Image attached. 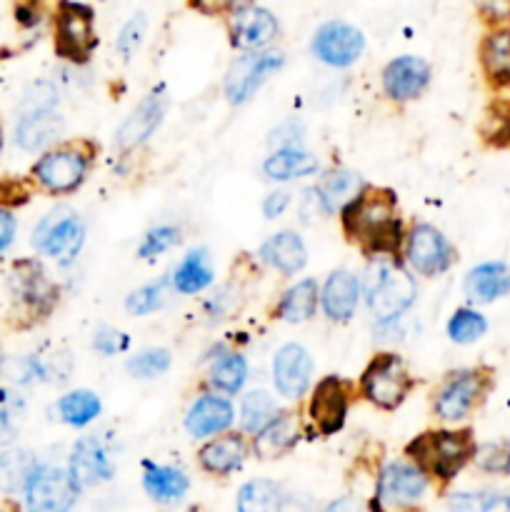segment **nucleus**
<instances>
[{"instance_id": "1", "label": "nucleus", "mask_w": 510, "mask_h": 512, "mask_svg": "<svg viewBox=\"0 0 510 512\" xmlns=\"http://www.w3.org/2000/svg\"><path fill=\"white\" fill-rule=\"evenodd\" d=\"M340 225L348 243L358 245L368 258H395L405 245L398 195L390 188L365 185L358 198L340 210Z\"/></svg>"}, {"instance_id": "2", "label": "nucleus", "mask_w": 510, "mask_h": 512, "mask_svg": "<svg viewBox=\"0 0 510 512\" xmlns=\"http://www.w3.org/2000/svg\"><path fill=\"white\" fill-rule=\"evenodd\" d=\"M473 430L470 428H433L415 435L405 445V458L418 465L430 480L450 483L475 460Z\"/></svg>"}, {"instance_id": "3", "label": "nucleus", "mask_w": 510, "mask_h": 512, "mask_svg": "<svg viewBox=\"0 0 510 512\" xmlns=\"http://www.w3.org/2000/svg\"><path fill=\"white\" fill-rule=\"evenodd\" d=\"M98 155V145L90 140H70L45 150L33 165V180L50 195H70L85 183Z\"/></svg>"}, {"instance_id": "4", "label": "nucleus", "mask_w": 510, "mask_h": 512, "mask_svg": "<svg viewBox=\"0 0 510 512\" xmlns=\"http://www.w3.org/2000/svg\"><path fill=\"white\" fill-rule=\"evenodd\" d=\"M490 388H493V370L490 368L478 365V368L453 370L435 388L433 415L440 423H465L483 405Z\"/></svg>"}, {"instance_id": "5", "label": "nucleus", "mask_w": 510, "mask_h": 512, "mask_svg": "<svg viewBox=\"0 0 510 512\" xmlns=\"http://www.w3.org/2000/svg\"><path fill=\"white\" fill-rule=\"evenodd\" d=\"M415 388V378L398 353H378L360 375L358 393L373 408L393 413Z\"/></svg>"}, {"instance_id": "6", "label": "nucleus", "mask_w": 510, "mask_h": 512, "mask_svg": "<svg viewBox=\"0 0 510 512\" xmlns=\"http://www.w3.org/2000/svg\"><path fill=\"white\" fill-rule=\"evenodd\" d=\"M98 48L95 13L90 5L63 0L55 13V53L73 65H85Z\"/></svg>"}, {"instance_id": "7", "label": "nucleus", "mask_w": 510, "mask_h": 512, "mask_svg": "<svg viewBox=\"0 0 510 512\" xmlns=\"http://www.w3.org/2000/svg\"><path fill=\"white\" fill-rule=\"evenodd\" d=\"M418 298L413 275L398 263H388L378 270L368 288V310L378 325H393Z\"/></svg>"}, {"instance_id": "8", "label": "nucleus", "mask_w": 510, "mask_h": 512, "mask_svg": "<svg viewBox=\"0 0 510 512\" xmlns=\"http://www.w3.org/2000/svg\"><path fill=\"white\" fill-rule=\"evenodd\" d=\"M430 478L410 460H393L385 465L375 480L373 508L383 512H405L420 503L428 490Z\"/></svg>"}, {"instance_id": "9", "label": "nucleus", "mask_w": 510, "mask_h": 512, "mask_svg": "<svg viewBox=\"0 0 510 512\" xmlns=\"http://www.w3.org/2000/svg\"><path fill=\"white\" fill-rule=\"evenodd\" d=\"M353 383L338 375H325L315 383L308 400V423L318 438H330L340 433L348 420L350 403H353Z\"/></svg>"}, {"instance_id": "10", "label": "nucleus", "mask_w": 510, "mask_h": 512, "mask_svg": "<svg viewBox=\"0 0 510 512\" xmlns=\"http://www.w3.org/2000/svg\"><path fill=\"white\" fill-rule=\"evenodd\" d=\"M85 243V225L73 210L55 208L33 230V245L55 263L70 265Z\"/></svg>"}, {"instance_id": "11", "label": "nucleus", "mask_w": 510, "mask_h": 512, "mask_svg": "<svg viewBox=\"0 0 510 512\" xmlns=\"http://www.w3.org/2000/svg\"><path fill=\"white\" fill-rule=\"evenodd\" d=\"M405 263L413 273L423 275V278H435L450 270L455 263V248L450 240L440 233L435 225L430 223H415L413 228L405 233L403 245Z\"/></svg>"}, {"instance_id": "12", "label": "nucleus", "mask_w": 510, "mask_h": 512, "mask_svg": "<svg viewBox=\"0 0 510 512\" xmlns=\"http://www.w3.org/2000/svg\"><path fill=\"white\" fill-rule=\"evenodd\" d=\"M78 493V485L73 483L68 470L35 465L25 483V508L28 512H70Z\"/></svg>"}, {"instance_id": "13", "label": "nucleus", "mask_w": 510, "mask_h": 512, "mask_svg": "<svg viewBox=\"0 0 510 512\" xmlns=\"http://www.w3.org/2000/svg\"><path fill=\"white\" fill-rule=\"evenodd\" d=\"M283 53L275 50H260V53H245L235 58L225 75V98L230 105H243L258 93L260 85L283 68Z\"/></svg>"}, {"instance_id": "14", "label": "nucleus", "mask_w": 510, "mask_h": 512, "mask_svg": "<svg viewBox=\"0 0 510 512\" xmlns=\"http://www.w3.org/2000/svg\"><path fill=\"white\" fill-rule=\"evenodd\" d=\"M365 38L358 28L348 23H325L318 28L313 38V55L320 63L330 65V68H348L355 60L363 55Z\"/></svg>"}, {"instance_id": "15", "label": "nucleus", "mask_w": 510, "mask_h": 512, "mask_svg": "<svg viewBox=\"0 0 510 512\" xmlns=\"http://www.w3.org/2000/svg\"><path fill=\"white\" fill-rule=\"evenodd\" d=\"M313 358L298 343H288L273 358V383L283 398L298 400L308 393L313 380Z\"/></svg>"}, {"instance_id": "16", "label": "nucleus", "mask_w": 510, "mask_h": 512, "mask_svg": "<svg viewBox=\"0 0 510 512\" xmlns=\"http://www.w3.org/2000/svg\"><path fill=\"white\" fill-rule=\"evenodd\" d=\"M165 113H168V98H165L163 90H155V93L145 95L138 103V108H135L133 113L125 118V123L118 128V133H115V145H118L123 153L143 145L145 140L160 128Z\"/></svg>"}, {"instance_id": "17", "label": "nucleus", "mask_w": 510, "mask_h": 512, "mask_svg": "<svg viewBox=\"0 0 510 512\" xmlns=\"http://www.w3.org/2000/svg\"><path fill=\"white\" fill-rule=\"evenodd\" d=\"M430 83V65L418 55H400L383 70V93L395 103H408L423 95Z\"/></svg>"}, {"instance_id": "18", "label": "nucleus", "mask_w": 510, "mask_h": 512, "mask_svg": "<svg viewBox=\"0 0 510 512\" xmlns=\"http://www.w3.org/2000/svg\"><path fill=\"white\" fill-rule=\"evenodd\" d=\"M13 290L20 303L35 315H48L58 303V288L48 280L43 265L35 260H20L13 268Z\"/></svg>"}, {"instance_id": "19", "label": "nucleus", "mask_w": 510, "mask_h": 512, "mask_svg": "<svg viewBox=\"0 0 510 512\" xmlns=\"http://www.w3.org/2000/svg\"><path fill=\"white\" fill-rule=\"evenodd\" d=\"M233 423V403L215 393H205L200 398H195V403L188 408V415H185V430L195 440L215 438V435L228 433Z\"/></svg>"}, {"instance_id": "20", "label": "nucleus", "mask_w": 510, "mask_h": 512, "mask_svg": "<svg viewBox=\"0 0 510 512\" xmlns=\"http://www.w3.org/2000/svg\"><path fill=\"white\" fill-rule=\"evenodd\" d=\"M68 473L73 483L78 485V490H83L113 478L115 468L105 445L95 435H88V438H80L75 443L73 453H70Z\"/></svg>"}, {"instance_id": "21", "label": "nucleus", "mask_w": 510, "mask_h": 512, "mask_svg": "<svg viewBox=\"0 0 510 512\" xmlns=\"http://www.w3.org/2000/svg\"><path fill=\"white\" fill-rule=\"evenodd\" d=\"M250 453V443L245 433H223L210 438L203 448L198 450L200 468L215 478H228L235 470L243 468L245 458Z\"/></svg>"}, {"instance_id": "22", "label": "nucleus", "mask_w": 510, "mask_h": 512, "mask_svg": "<svg viewBox=\"0 0 510 512\" xmlns=\"http://www.w3.org/2000/svg\"><path fill=\"white\" fill-rule=\"evenodd\" d=\"M278 35V20L270 10L250 5L230 20V45L245 53H260Z\"/></svg>"}, {"instance_id": "23", "label": "nucleus", "mask_w": 510, "mask_h": 512, "mask_svg": "<svg viewBox=\"0 0 510 512\" xmlns=\"http://www.w3.org/2000/svg\"><path fill=\"white\" fill-rule=\"evenodd\" d=\"M300 435H303L300 418L290 413V410H285V413L275 415L260 433L253 435L250 450H253L258 460H278L298 445Z\"/></svg>"}, {"instance_id": "24", "label": "nucleus", "mask_w": 510, "mask_h": 512, "mask_svg": "<svg viewBox=\"0 0 510 512\" xmlns=\"http://www.w3.org/2000/svg\"><path fill=\"white\" fill-rule=\"evenodd\" d=\"M360 300V280L350 270H335L320 290V308L333 323H348Z\"/></svg>"}, {"instance_id": "25", "label": "nucleus", "mask_w": 510, "mask_h": 512, "mask_svg": "<svg viewBox=\"0 0 510 512\" xmlns=\"http://www.w3.org/2000/svg\"><path fill=\"white\" fill-rule=\"evenodd\" d=\"M465 295L470 303L488 305L505 298L510 293V265L493 260V263H480L465 275Z\"/></svg>"}, {"instance_id": "26", "label": "nucleus", "mask_w": 510, "mask_h": 512, "mask_svg": "<svg viewBox=\"0 0 510 512\" xmlns=\"http://www.w3.org/2000/svg\"><path fill=\"white\" fill-rule=\"evenodd\" d=\"M480 68L493 90L510 88V28H493L480 40Z\"/></svg>"}, {"instance_id": "27", "label": "nucleus", "mask_w": 510, "mask_h": 512, "mask_svg": "<svg viewBox=\"0 0 510 512\" xmlns=\"http://www.w3.org/2000/svg\"><path fill=\"white\" fill-rule=\"evenodd\" d=\"M260 258L278 270L280 275L290 278V275L300 273L308 263V248H305L303 238L293 230H280V233L270 235L260 248Z\"/></svg>"}, {"instance_id": "28", "label": "nucleus", "mask_w": 510, "mask_h": 512, "mask_svg": "<svg viewBox=\"0 0 510 512\" xmlns=\"http://www.w3.org/2000/svg\"><path fill=\"white\" fill-rule=\"evenodd\" d=\"M65 120L60 118L55 110H33V113H23L15 128V143L28 153L48 148L50 143L63 135Z\"/></svg>"}, {"instance_id": "29", "label": "nucleus", "mask_w": 510, "mask_h": 512, "mask_svg": "<svg viewBox=\"0 0 510 512\" xmlns=\"http://www.w3.org/2000/svg\"><path fill=\"white\" fill-rule=\"evenodd\" d=\"M318 305H320L318 283H315L313 278H303L285 290L280 303L275 305L273 315L278 320H283V323L300 325V323H308V320L313 318Z\"/></svg>"}, {"instance_id": "30", "label": "nucleus", "mask_w": 510, "mask_h": 512, "mask_svg": "<svg viewBox=\"0 0 510 512\" xmlns=\"http://www.w3.org/2000/svg\"><path fill=\"white\" fill-rule=\"evenodd\" d=\"M143 488L155 503H175L190 488L188 475L175 465H158L145 460L143 463Z\"/></svg>"}, {"instance_id": "31", "label": "nucleus", "mask_w": 510, "mask_h": 512, "mask_svg": "<svg viewBox=\"0 0 510 512\" xmlns=\"http://www.w3.org/2000/svg\"><path fill=\"white\" fill-rule=\"evenodd\" d=\"M318 170V158L303 148H278L265 158L263 173L275 183H288V180L305 178Z\"/></svg>"}, {"instance_id": "32", "label": "nucleus", "mask_w": 510, "mask_h": 512, "mask_svg": "<svg viewBox=\"0 0 510 512\" xmlns=\"http://www.w3.org/2000/svg\"><path fill=\"white\" fill-rule=\"evenodd\" d=\"M320 200L325 205V213H340L350 200H355L360 195V190L365 188V183L360 180L358 173L348 168H335L330 173L323 175L318 185Z\"/></svg>"}, {"instance_id": "33", "label": "nucleus", "mask_w": 510, "mask_h": 512, "mask_svg": "<svg viewBox=\"0 0 510 512\" xmlns=\"http://www.w3.org/2000/svg\"><path fill=\"white\" fill-rule=\"evenodd\" d=\"M215 280L213 265H210L208 250L205 248H195L185 255L183 260L178 263V268L173 270V288L183 295H195L203 293L205 288H210Z\"/></svg>"}, {"instance_id": "34", "label": "nucleus", "mask_w": 510, "mask_h": 512, "mask_svg": "<svg viewBox=\"0 0 510 512\" xmlns=\"http://www.w3.org/2000/svg\"><path fill=\"white\" fill-rule=\"evenodd\" d=\"M55 410H58V418L65 425H70V428H85V425H90L98 418L100 410H103V403L90 390H70V393H65L58 400Z\"/></svg>"}, {"instance_id": "35", "label": "nucleus", "mask_w": 510, "mask_h": 512, "mask_svg": "<svg viewBox=\"0 0 510 512\" xmlns=\"http://www.w3.org/2000/svg\"><path fill=\"white\" fill-rule=\"evenodd\" d=\"M283 493L273 480H250L238 490L235 508L238 512H280L283 510Z\"/></svg>"}, {"instance_id": "36", "label": "nucleus", "mask_w": 510, "mask_h": 512, "mask_svg": "<svg viewBox=\"0 0 510 512\" xmlns=\"http://www.w3.org/2000/svg\"><path fill=\"white\" fill-rule=\"evenodd\" d=\"M245 380H248V360L240 353H225L210 368V385L218 393L235 395L243 390Z\"/></svg>"}, {"instance_id": "37", "label": "nucleus", "mask_w": 510, "mask_h": 512, "mask_svg": "<svg viewBox=\"0 0 510 512\" xmlns=\"http://www.w3.org/2000/svg\"><path fill=\"white\" fill-rule=\"evenodd\" d=\"M450 512H510V495L503 490H460L448 498Z\"/></svg>"}, {"instance_id": "38", "label": "nucleus", "mask_w": 510, "mask_h": 512, "mask_svg": "<svg viewBox=\"0 0 510 512\" xmlns=\"http://www.w3.org/2000/svg\"><path fill=\"white\" fill-rule=\"evenodd\" d=\"M278 413L280 410L275 405L273 395L265 393V390H253L240 403V425H243V433H260Z\"/></svg>"}, {"instance_id": "39", "label": "nucleus", "mask_w": 510, "mask_h": 512, "mask_svg": "<svg viewBox=\"0 0 510 512\" xmlns=\"http://www.w3.org/2000/svg\"><path fill=\"white\" fill-rule=\"evenodd\" d=\"M480 138L490 148H510V98L493 100L480 123Z\"/></svg>"}, {"instance_id": "40", "label": "nucleus", "mask_w": 510, "mask_h": 512, "mask_svg": "<svg viewBox=\"0 0 510 512\" xmlns=\"http://www.w3.org/2000/svg\"><path fill=\"white\" fill-rule=\"evenodd\" d=\"M488 333V320L475 308H458L448 320V338L458 345L478 343Z\"/></svg>"}, {"instance_id": "41", "label": "nucleus", "mask_w": 510, "mask_h": 512, "mask_svg": "<svg viewBox=\"0 0 510 512\" xmlns=\"http://www.w3.org/2000/svg\"><path fill=\"white\" fill-rule=\"evenodd\" d=\"M35 470L33 458L20 450H10V453L0 455V488L13 493V490H25L30 473Z\"/></svg>"}, {"instance_id": "42", "label": "nucleus", "mask_w": 510, "mask_h": 512, "mask_svg": "<svg viewBox=\"0 0 510 512\" xmlns=\"http://www.w3.org/2000/svg\"><path fill=\"white\" fill-rule=\"evenodd\" d=\"M170 353L165 348H148L140 350L138 355L128 360V373L138 380H155L168 373Z\"/></svg>"}, {"instance_id": "43", "label": "nucleus", "mask_w": 510, "mask_h": 512, "mask_svg": "<svg viewBox=\"0 0 510 512\" xmlns=\"http://www.w3.org/2000/svg\"><path fill=\"white\" fill-rule=\"evenodd\" d=\"M163 305H165L163 280H158V283H148L143 285V288L133 290V293L128 295V300H125V310H128L130 315H138V318L155 313V310H160Z\"/></svg>"}, {"instance_id": "44", "label": "nucleus", "mask_w": 510, "mask_h": 512, "mask_svg": "<svg viewBox=\"0 0 510 512\" xmlns=\"http://www.w3.org/2000/svg\"><path fill=\"white\" fill-rule=\"evenodd\" d=\"M475 465L488 475H510V440L488 443L475 450Z\"/></svg>"}, {"instance_id": "45", "label": "nucleus", "mask_w": 510, "mask_h": 512, "mask_svg": "<svg viewBox=\"0 0 510 512\" xmlns=\"http://www.w3.org/2000/svg\"><path fill=\"white\" fill-rule=\"evenodd\" d=\"M180 243V230L173 228V225H158V228L148 230L138 248L140 260H153L158 255L168 253L170 248Z\"/></svg>"}, {"instance_id": "46", "label": "nucleus", "mask_w": 510, "mask_h": 512, "mask_svg": "<svg viewBox=\"0 0 510 512\" xmlns=\"http://www.w3.org/2000/svg\"><path fill=\"white\" fill-rule=\"evenodd\" d=\"M145 28H148V20H145L143 13H135L133 18L123 25V30H120L118 35V45H115L120 58L123 60L133 58V53L140 48V43H143Z\"/></svg>"}, {"instance_id": "47", "label": "nucleus", "mask_w": 510, "mask_h": 512, "mask_svg": "<svg viewBox=\"0 0 510 512\" xmlns=\"http://www.w3.org/2000/svg\"><path fill=\"white\" fill-rule=\"evenodd\" d=\"M250 5L253 0H190V8L203 15H238Z\"/></svg>"}, {"instance_id": "48", "label": "nucleus", "mask_w": 510, "mask_h": 512, "mask_svg": "<svg viewBox=\"0 0 510 512\" xmlns=\"http://www.w3.org/2000/svg\"><path fill=\"white\" fill-rule=\"evenodd\" d=\"M128 345H130L128 335L120 333V330L115 328H100L98 333L93 335V348L98 350L100 355H118L123 353Z\"/></svg>"}, {"instance_id": "49", "label": "nucleus", "mask_w": 510, "mask_h": 512, "mask_svg": "<svg viewBox=\"0 0 510 512\" xmlns=\"http://www.w3.org/2000/svg\"><path fill=\"white\" fill-rule=\"evenodd\" d=\"M480 18L493 28H505L510 23V0H475Z\"/></svg>"}, {"instance_id": "50", "label": "nucleus", "mask_w": 510, "mask_h": 512, "mask_svg": "<svg viewBox=\"0 0 510 512\" xmlns=\"http://www.w3.org/2000/svg\"><path fill=\"white\" fill-rule=\"evenodd\" d=\"M30 200V188L23 180L0 178V208H13V205H25Z\"/></svg>"}, {"instance_id": "51", "label": "nucleus", "mask_w": 510, "mask_h": 512, "mask_svg": "<svg viewBox=\"0 0 510 512\" xmlns=\"http://www.w3.org/2000/svg\"><path fill=\"white\" fill-rule=\"evenodd\" d=\"M25 113H33V110H53L55 105V90L50 83H38L28 90L25 95Z\"/></svg>"}, {"instance_id": "52", "label": "nucleus", "mask_w": 510, "mask_h": 512, "mask_svg": "<svg viewBox=\"0 0 510 512\" xmlns=\"http://www.w3.org/2000/svg\"><path fill=\"white\" fill-rule=\"evenodd\" d=\"M15 18L23 28H35L43 20V0H18L15 3Z\"/></svg>"}, {"instance_id": "53", "label": "nucleus", "mask_w": 510, "mask_h": 512, "mask_svg": "<svg viewBox=\"0 0 510 512\" xmlns=\"http://www.w3.org/2000/svg\"><path fill=\"white\" fill-rule=\"evenodd\" d=\"M320 215H328V213H325V205L323 200H320L318 188L305 190L303 200H300V218H303L305 223H310V220L320 218Z\"/></svg>"}, {"instance_id": "54", "label": "nucleus", "mask_w": 510, "mask_h": 512, "mask_svg": "<svg viewBox=\"0 0 510 512\" xmlns=\"http://www.w3.org/2000/svg\"><path fill=\"white\" fill-rule=\"evenodd\" d=\"M288 205H290V195L285 193V190H278V193H270L268 198H265V203H263L265 218H268V220L280 218V215H283L285 210H288Z\"/></svg>"}, {"instance_id": "55", "label": "nucleus", "mask_w": 510, "mask_h": 512, "mask_svg": "<svg viewBox=\"0 0 510 512\" xmlns=\"http://www.w3.org/2000/svg\"><path fill=\"white\" fill-rule=\"evenodd\" d=\"M15 230H18V223H15L13 213L0 208V253H5L10 248V243L15 238Z\"/></svg>"}, {"instance_id": "56", "label": "nucleus", "mask_w": 510, "mask_h": 512, "mask_svg": "<svg viewBox=\"0 0 510 512\" xmlns=\"http://www.w3.org/2000/svg\"><path fill=\"white\" fill-rule=\"evenodd\" d=\"M323 512H365V505L360 503L353 495H343V498L333 500L330 505H325Z\"/></svg>"}, {"instance_id": "57", "label": "nucleus", "mask_w": 510, "mask_h": 512, "mask_svg": "<svg viewBox=\"0 0 510 512\" xmlns=\"http://www.w3.org/2000/svg\"><path fill=\"white\" fill-rule=\"evenodd\" d=\"M0 153H3V128H0Z\"/></svg>"}, {"instance_id": "58", "label": "nucleus", "mask_w": 510, "mask_h": 512, "mask_svg": "<svg viewBox=\"0 0 510 512\" xmlns=\"http://www.w3.org/2000/svg\"><path fill=\"white\" fill-rule=\"evenodd\" d=\"M373 512H383V510H378V508H373Z\"/></svg>"}]
</instances>
